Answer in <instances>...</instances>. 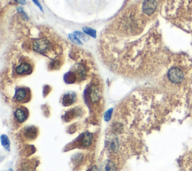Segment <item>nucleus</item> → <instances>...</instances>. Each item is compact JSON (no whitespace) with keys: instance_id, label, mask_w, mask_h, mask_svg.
I'll use <instances>...</instances> for the list:
<instances>
[{"instance_id":"f257e3e1","label":"nucleus","mask_w":192,"mask_h":171,"mask_svg":"<svg viewBox=\"0 0 192 171\" xmlns=\"http://www.w3.org/2000/svg\"><path fill=\"white\" fill-rule=\"evenodd\" d=\"M84 97L86 104L92 111L96 112L101 110L102 92L98 83L93 82L90 84L85 91Z\"/></svg>"},{"instance_id":"f03ea898","label":"nucleus","mask_w":192,"mask_h":171,"mask_svg":"<svg viewBox=\"0 0 192 171\" xmlns=\"http://www.w3.org/2000/svg\"><path fill=\"white\" fill-rule=\"evenodd\" d=\"M32 48L36 53L42 54L50 59H52V56L57 55L53 44L47 38L34 40L32 43Z\"/></svg>"},{"instance_id":"7ed1b4c3","label":"nucleus","mask_w":192,"mask_h":171,"mask_svg":"<svg viewBox=\"0 0 192 171\" xmlns=\"http://www.w3.org/2000/svg\"><path fill=\"white\" fill-rule=\"evenodd\" d=\"M93 143H94V136L92 133L86 131L81 134L74 140L73 143H70L67 147L70 146V150L74 148L87 150L92 146Z\"/></svg>"},{"instance_id":"20e7f679","label":"nucleus","mask_w":192,"mask_h":171,"mask_svg":"<svg viewBox=\"0 0 192 171\" xmlns=\"http://www.w3.org/2000/svg\"><path fill=\"white\" fill-rule=\"evenodd\" d=\"M32 99V92L29 88L21 86L18 87L15 90L14 95V101L19 104L28 103Z\"/></svg>"},{"instance_id":"39448f33","label":"nucleus","mask_w":192,"mask_h":171,"mask_svg":"<svg viewBox=\"0 0 192 171\" xmlns=\"http://www.w3.org/2000/svg\"><path fill=\"white\" fill-rule=\"evenodd\" d=\"M34 69L33 63L30 60H23L14 68V74L18 77H24L31 74Z\"/></svg>"},{"instance_id":"423d86ee","label":"nucleus","mask_w":192,"mask_h":171,"mask_svg":"<svg viewBox=\"0 0 192 171\" xmlns=\"http://www.w3.org/2000/svg\"><path fill=\"white\" fill-rule=\"evenodd\" d=\"M39 134V129L38 127L31 125L26 126L20 132V137L23 140L27 142H32L35 140Z\"/></svg>"},{"instance_id":"0eeeda50","label":"nucleus","mask_w":192,"mask_h":171,"mask_svg":"<svg viewBox=\"0 0 192 171\" xmlns=\"http://www.w3.org/2000/svg\"><path fill=\"white\" fill-rule=\"evenodd\" d=\"M29 116V110L26 107L20 106L14 111V119L18 124H23L26 121Z\"/></svg>"},{"instance_id":"6e6552de","label":"nucleus","mask_w":192,"mask_h":171,"mask_svg":"<svg viewBox=\"0 0 192 171\" xmlns=\"http://www.w3.org/2000/svg\"><path fill=\"white\" fill-rule=\"evenodd\" d=\"M167 77L173 84H180L184 80V74L178 68H172L168 72Z\"/></svg>"},{"instance_id":"1a4fd4ad","label":"nucleus","mask_w":192,"mask_h":171,"mask_svg":"<svg viewBox=\"0 0 192 171\" xmlns=\"http://www.w3.org/2000/svg\"><path fill=\"white\" fill-rule=\"evenodd\" d=\"M158 3L155 0H144L142 4V11L146 15L150 16L155 12Z\"/></svg>"},{"instance_id":"9d476101","label":"nucleus","mask_w":192,"mask_h":171,"mask_svg":"<svg viewBox=\"0 0 192 171\" xmlns=\"http://www.w3.org/2000/svg\"><path fill=\"white\" fill-rule=\"evenodd\" d=\"M71 71L75 74L77 79V82H81V81L84 80L87 76L86 68L82 64H77L74 66V68Z\"/></svg>"},{"instance_id":"9b49d317","label":"nucleus","mask_w":192,"mask_h":171,"mask_svg":"<svg viewBox=\"0 0 192 171\" xmlns=\"http://www.w3.org/2000/svg\"><path fill=\"white\" fill-rule=\"evenodd\" d=\"M82 110L80 107H75L73 109L68 111L67 113H65V115L63 116L64 120L65 122H70L74 119L77 118V116H80V113H82Z\"/></svg>"},{"instance_id":"f8f14e48","label":"nucleus","mask_w":192,"mask_h":171,"mask_svg":"<svg viewBox=\"0 0 192 171\" xmlns=\"http://www.w3.org/2000/svg\"><path fill=\"white\" fill-rule=\"evenodd\" d=\"M77 95L75 93H67L62 97V104L65 107L71 106L77 101Z\"/></svg>"},{"instance_id":"ddd939ff","label":"nucleus","mask_w":192,"mask_h":171,"mask_svg":"<svg viewBox=\"0 0 192 171\" xmlns=\"http://www.w3.org/2000/svg\"><path fill=\"white\" fill-rule=\"evenodd\" d=\"M116 166L112 160H108L101 165V171H116Z\"/></svg>"},{"instance_id":"4468645a","label":"nucleus","mask_w":192,"mask_h":171,"mask_svg":"<svg viewBox=\"0 0 192 171\" xmlns=\"http://www.w3.org/2000/svg\"><path fill=\"white\" fill-rule=\"evenodd\" d=\"M1 140H2V144L3 146L7 150L9 151L10 150V142L9 140H8V137L6 136V135H2L1 137Z\"/></svg>"},{"instance_id":"2eb2a0df","label":"nucleus","mask_w":192,"mask_h":171,"mask_svg":"<svg viewBox=\"0 0 192 171\" xmlns=\"http://www.w3.org/2000/svg\"><path fill=\"white\" fill-rule=\"evenodd\" d=\"M83 31L86 34H87L88 35H90L92 38H96V31L93 29L89 28V27H84L83 28Z\"/></svg>"},{"instance_id":"dca6fc26","label":"nucleus","mask_w":192,"mask_h":171,"mask_svg":"<svg viewBox=\"0 0 192 171\" xmlns=\"http://www.w3.org/2000/svg\"><path fill=\"white\" fill-rule=\"evenodd\" d=\"M69 38H70V40L71 41H73L74 43L77 44V45H83V43L81 42L80 39L78 38L77 35H75V34H70V35H69Z\"/></svg>"},{"instance_id":"f3484780","label":"nucleus","mask_w":192,"mask_h":171,"mask_svg":"<svg viewBox=\"0 0 192 171\" xmlns=\"http://www.w3.org/2000/svg\"><path fill=\"white\" fill-rule=\"evenodd\" d=\"M74 34H75V35H77V36L78 37V38H80V39H82L83 41H88V39H89L86 35H85L84 34L80 33V32H75Z\"/></svg>"},{"instance_id":"a211bd4d","label":"nucleus","mask_w":192,"mask_h":171,"mask_svg":"<svg viewBox=\"0 0 192 171\" xmlns=\"http://www.w3.org/2000/svg\"><path fill=\"white\" fill-rule=\"evenodd\" d=\"M112 112H113V109H110L106 113V114H105V120H106V121H108V120H109L110 119Z\"/></svg>"},{"instance_id":"6ab92c4d","label":"nucleus","mask_w":192,"mask_h":171,"mask_svg":"<svg viewBox=\"0 0 192 171\" xmlns=\"http://www.w3.org/2000/svg\"><path fill=\"white\" fill-rule=\"evenodd\" d=\"M32 2H33L35 3V4L36 5V6H38L39 8H40L41 11H43V8H42L41 6V4H40V2H38V0H32Z\"/></svg>"},{"instance_id":"aec40b11","label":"nucleus","mask_w":192,"mask_h":171,"mask_svg":"<svg viewBox=\"0 0 192 171\" xmlns=\"http://www.w3.org/2000/svg\"><path fill=\"white\" fill-rule=\"evenodd\" d=\"M88 171H100L99 169L98 168V167H96V166H92V167H90V168L88 170Z\"/></svg>"},{"instance_id":"412c9836","label":"nucleus","mask_w":192,"mask_h":171,"mask_svg":"<svg viewBox=\"0 0 192 171\" xmlns=\"http://www.w3.org/2000/svg\"><path fill=\"white\" fill-rule=\"evenodd\" d=\"M17 2H18L20 5H25L26 4V0H15Z\"/></svg>"},{"instance_id":"4be33fe9","label":"nucleus","mask_w":192,"mask_h":171,"mask_svg":"<svg viewBox=\"0 0 192 171\" xmlns=\"http://www.w3.org/2000/svg\"><path fill=\"white\" fill-rule=\"evenodd\" d=\"M8 171H12V170H11V169H10V170H8Z\"/></svg>"}]
</instances>
